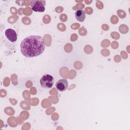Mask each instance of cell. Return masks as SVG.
Masks as SVG:
<instances>
[{
    "label": "cell",
    "instance_id": "4",
    "mask_svg": "<svg viewBox=\"0 0 130 130\" xmlns=\"http://www.w3.org/2000/svg\"><path fill=\"white\" fill-rule=\"evenodd\" d=\"M5 35L7 39L11 42H15L17 39V35L16 32L13 29H7L5 30Z\"/></svg>",
    "mask_w": 130,
    "mask_h": 130
},
{
    "label": "cell",
    "instance_id": "1",
    "mask_svg": "<svg viewBox=\"0 0 130 130\" xmlns=\"http://www.w3.org/2000/svg\"><path fill=\"white\" fill-rule=\"evenodd\" d=\"M45 49L43 39L40 36H30L22 40L20 44L22 54L27 57H32L42 54Z\"/></svg>",
    "mask_w": 130,
    "mask_h": 130
},
{
    "label": "cell",
    "instance_id": "5",
    "mask_svg": "<svg viewBox=\"0 0 130 130\" xmlns=\"http://www.w3.org/2000/svg\"><path fill=\"white\" fill-rule=\"evenodd\" d=\"M55 86L58 91H63L66 90L68 87V82L64 79H60L56 83Z\"/></svg>",
    "mask_w": 130,
    "mask_h": 130
},
{
    "label": "cell",
    "instance_id": "3",
    "mask_svg": "<svg viewBox=\"0 0 130 130\" xmlns=\"http://www.w3.org/2000/svg\"><path fill=\"white\" fill-rule=\"evenodd\" d=\"M54 78L49 74H45L40 79V84L44 88H51L53 84Z\"/></svg>",
    "mask_w": 130,
    "mask_h": 130
},
{
    "label": "cell",
    "instance_id": "2",
    "mask_svg": "<svg viewBox=\"0 0 130 130\" xmlns=\"http://www.w3.org/2000/svg\"><path fill=\"white\" fill-rule=\"evenodd\" d=\"M45 1L32 0L30 1V5L32 10L35 12H43L45 10Z\"/></svg>",
    "mask_w": 130,
    "mask_h": 130
},
{
    "label": "cell",
    "instance_id": "6",
    "mask_svg": "<svg viewBox=\"0 0 130 130\" xmlns=\"http://www.w3.org/2000/svg\"><path fill=\"white\" fill-rule=\"evenodd\" d=\"M75 16L77 20L83 22L85 19V12L82 9L78 10L75 12Z\"/></svg>",
    "mask_w": 130,
    "mask_h": 130
}]
</instances>
